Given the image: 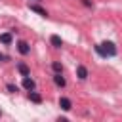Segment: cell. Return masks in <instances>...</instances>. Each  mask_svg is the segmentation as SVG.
Wrapping results in <instances>:
<instances>
[{"label":"cell","instance_id":"16","mask_svg":"<svg viewBox=\"0 0 122 122\" xmlns=\"http://www.w3.org/2000/svg\"><path fill=\"white\" fill-rule=\"evenodd\" d=\"M4 61H8V57H6V55L0 51V63H4Z\"/></svg>","mask_w":122,"mask_h":122},{"label":"cell","instance_id":"8","mask_svg":"<svg viewBox=\"0 0 122 122\" xmlns=\"http://www.w3.org/2000/svg\"><path fill=\"white\" fill-rule=\"evenodd\" d=\"M76 76H78L80 80H86V78H88V69H86L84 65H78V67H76Z\"/></svg>","mask_w":122,"mask_h":122},{"label":"cell","instance_id":"1","mask_svg":"<svg viewBox=\"0 0 122 122\" xmlns=\"http://www.w3.org/2000/svg\"><path fill=\"white\" fill-rule=\"evenodd\" d=\"M101 48H103V51H105V55H107V57H114V55L118 53L116 44H114V42H111V40H105V42L101 44Z\"/></svg>","mask_w":122,"mask_h":122},{"label":"cell","instance_id":"12","mask_svg":"<svg viewBox=\"0 0 122 122\" xmlns=\"http://www.w3.org/2000/svg\"><path fill=\"white\" fill-rule=\"evenodd\" d=\"M51 69H53L55 72H63V65H61L59 61H53V63H51Z\"/></svg>","mask_w":122,"mask_h":122},{"label":"cell","instance_id":"15","mask_svg":"<svg viewBox=\"0 0 122 122\" xmlns=\"http://www.w3.org/2000/svg\"><path fill=\"white\" fill-rule=\"evenodd\" d=\"M80 2H82V6H86V8H92V6H93L92 0H80Z\"/></svg>","mask_w":122,"mask_h":122},{"label":"cell","instance_id":"3","mask_svg":"<svg viewBox=\"0 0 122 122\" xmlns=\"http://www.w3.org/2000/svg\"><path fill=\"white\" fill-rule=\"evenodd\" d=\"M29 10L34 11V13H38V15H42V17H48V11H46L44 8H40L38 4H29Z\"/></svg>","mask_w":122,"mask_h":122},{"label":"cell","instance_id":"17","mask_svg":"<svg viewBox=\"0 0 122 122\" xmlns=\"http://www.w3.org/2000/svg\"><path fill=\"white\" fill-rule=\"evenodd\" d=\"M0 116H2V112H0Z\"/></svg>","mask_w":122,"mask_h":122},{"label":"cell","instance_id":"11","mask_svg":"<svg viewBox=\"0 0 122 122\" xmlns=\"http://www.w3.org/2000/svg\"><path fill=\"white\" fill-rule=\"evenodd\" d=\"M29 99H30L32 103H42V95H40V93H36L34 90H30V92H29Z\"/></svg>","mask_w":122,"mask_h":122},{"label":"cell","instance_id":"14","mask_svg":"<svg viewBox=\"0 0 122 122\" xmlns=\"http://www.w3.org/2000/svg\"><path fill=\"white\" fill-rule=\"evenodd\" d=\"M95 51H97V53H99L101 57H105V59H107V55H105V51H103V48H101V44H97V46H95Z\"/></svg>","mask_w":122,"mask_h":122},{"label":"cell","instance_id":"5","mask_svg":"<svg viewBox=\"0 0 122 122\" xmlns=\"http://www.w3.org/2000/svg\"><path fill=\"white\" fill-rule=\"evenodd\" d=\"M59 107H61L63 111H71V109H72V101H71L69 97H59Z\"/></svg>","mask_w":122,"mask_h":122},{"label":"cell","instance_id":"9","mask_svg":"<svg viewBox=\"0 0 122 122\" xmlns=\"http://www.w3.org/2000/svg\"><path fill=\"white\" fill-rule=\"evenodd\" d=\"M34 80L32 78H29V76H23V88L27 90V92H30V90H34Z\"/></svg>","mask_w":122,"mask_h":122},{"label":"cell","instance_id":"6","mask_svg":"<svg viewBox=\"0 0 122 122\" xmlns=\"http://www.w3.org/2000/svg\"><path fill=\"white\" fill-rule=\"evenodd\" d=\"M17 71H19L21 76H30V69H29L27 63H17Z\"/></svg>","mask_w":122,"mask_h":122},{"label":"cell","instance_id":"10","mask_svg":"<svg viewBox=\"0 0 122 122\" xmlns=\"http://www.w3.org/2000/svg\"><path fill=\"white\" fill-rule=\"evenodd\" d=\"M50 42H51L53 48H61V46H63V40H61L59 34H51V36H50Z\"/></svg>","mask_w":122,"mask_h":122},{"label":"cell","instance_id":"18","mask_svg":"<svg viewBox=\"0 0 122 122\" xmlns=\"http://www.w3.org/2000/svg\"><path fill=\"white\" fill-rule=\"evenodd\" d=\"M38 2H40V0H38Z\"/></svg>","mask_w":122,"mask_h":122},{"label":"cell","instance_id":"13","mask_svg":"<svg viewBox=\"0 0 122 122\" xmlns=\"http://www.w3.org/2000/svg\"><path fill=\"white\" fill-rule=\"evenodd\" d=\"M6 90H8L10 93H17V86H15V84H8V86H6Z\"/></svg>","mask_w":122,"mask_h":122},{"label":"cell","instance_id":"7","mask_svg":"<svg viewBox=\"0 0 122 122\" xmlns=\"http://www.w3.org/2000/svg\"><path fill=\"white\" fill-rule=\"evenodd\" d=\"M0 42H2L4 46H10V44L13 42V36H11V32H2V34H0Z\"/></svg>","mask_w":122,"mask_h":122},{"label":"cell","instance_id":"4","mask_svg":"<svg viewBox=\"0 0 122 122\" xmlns=\"http://www.w3.org/2000/svg\"><path fill=\"white\" fill-rule=\"evenodd\" d=\"M53 82H55L57 88H65V84H67V80L63 78V72H55L53 74Z\"/></svg>","mask_w":122,"mask_h":122},{"label":"cell","instance_id":"2","mask_svg":"<svg viewBox=\"0 0 122 122\" xmlns=\"http://www.w3.org/2000/svg\"><path fill=\"white\" fill-rule=\"evenodd\" d=\"M17 51H19L21 55H29V53H30V46H29L25 40H21V42H17Z\"/></svg>","mask_w":122,"mask_h":122}]
</instances>
